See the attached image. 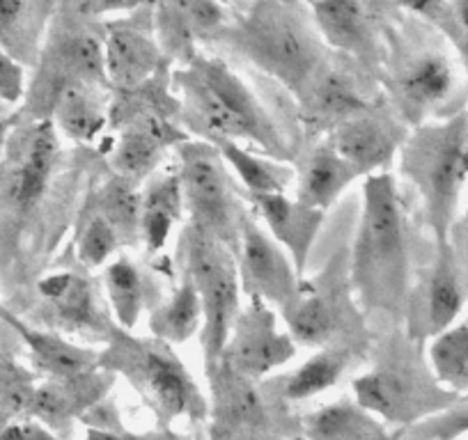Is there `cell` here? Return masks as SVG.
<instances>
[{
    "label": "cell",
    "mask_w": 468,
    "mask_h": 440,
    "mask_svg": "<svg viewBox=\"0 0 468 440\" xmlns=\"http://www.w3.org/2000/svg\"><path fill=\"white\" fill-rule=\"evenodd\" d=\"M411 227L393 173L363 179V209L351 248L349 285L361 309L402 319L413 289Z\"/></svg>",
    "instance_id": "obj_1"
},
{
    "label": "cell",
    "mask_w": 468,
    "mask_h": 440,
    "mask_svg": "<svg viewBox=\"0 0 468 440\" xmlns=\"http://www.w3.org/2000/svg\"><path fill=\"white\" fill-rule=\"evenodd\" d=\"M173 89L179 94V113L197 141L241 142L278 161H296L269 108L223 58L200 53L191 65L175 69Z\"/></svg>",
    "instance_id": "obj_2"
},
{
    "label": "cell",
    "mask_w": 468,
    "mask_h": 440,
    "mask_svg": "<svg viewBox=\"0 0 468 440\" xmlns=\"http://www.w3.org/2000/svg\"><path fill=\"white\" fill-rule=\"evenodd\" d=\"M395 168L420 200L434 246L450 244L468 193V108L411 129Z\"/></svg>",
    "instance_id": "obj_3"
},
{
    "label": "cell",
    "mask_w": 468,
    "mask_h": 440,
    "mask_svg": "<svg viewBox=\"0 0 468 440\" xmlns=\"http://www.w3.org/2000/svg\"><path fill=\"white\" fill-rule=\"evenodd\" d=\"M218 37L246 60L276 79L296 99L331 58L308 5L253 3L229 7V24Z\"/></svg>",
    "instance_id": "obj_4"
},
{
    "label": "cell",
    "mask_w": 468,
    "mask_h": 440,
    "mask_svg": "<svg viewBox=\"0 0 468 440\" xmlns=\"http://www.w3.org/2000/svg\"><path fill=\"white\" fill-rule=\"evenodd\" d=\"M99 367L122 376L164 426L209 420V399L173 347L156 338H138L117 328L108 338Z\"/></svg>",
    "instance_id": "obj_5"
},
{
    "label": "cell",
    "mask_w": 468,
    "mask_h": 440,
    "mask_svg": "<svg viewBox=\"0 0 468 440\" xmlns=\"http://www.w3.org/2000/svg\"><path fill=\"white\" fill-rule=\"evenodd\" d=\"M179 250L184 259V276L193 282L200 296V347L205 374L209 379L218 370L234 319L241 312L237 255L193 223H186L184 227Z\"/></svg>",
    "instance_id": "obj_6"
},
{
    "label": "cell",
    "mask_w": 468,
    "mask_h": 440,
    "mask_svg": "<svg viewBox=\"0 0 468 440\" xmlns=\"http://www.w3.org/2000/svg\"><path fill=\"white\" fill-rule=\"evenodd\" d=\"M354 399L393 431H409L448 411L462 397L436 383L425 356L399 349L351 383Z\"/></svg>",
    "instance_id": "obj_7"
},
{
    "label": "cell",
    "mask_w": 468,
    "mask_h": 440,
    "mask_svg": "<svg viewBox=\"0 0 468 440\" xmlns=\"http://www.w3.org/2000/svg\"><path fill=\"white\" fill-rule=\"evenodd\" d=\"M388 106L409 129L445 118L443 110L459 92V62L434 44H402L390 37L384 65Z\"/></svg>",
    "instance_id": "obj_8"
},
{
    "label": "cell",
    "mask_w": 468,
    "mask_h": 440,
    "mask_svg": "<svg viewBox=\"0 0 468 440\" xmlns=\"http://www.w3.org/2000/svg\"><path fill=\"white\" fill-rule=\"evenodd\" d=\"M175 173L191 218L188 223L205 230L237 255L241 220L246 214H241L229 170L225 168L216 147L207 141L188 138L177 147Z\"/></svg>",
    "instance_id": "obj_9"
},
{
    "label": "cell",
    "mask_w": 468,
    "mask_h": 440,
    "mask_svg": "<svg viewBox=\"0 0 468 440\" xmlns=\"http://www.w3.org/2000/svg\"><path fill=\"white\" fill-rule=\"evenodd\" d=\"M308 10L328 51L367 71L384 69L393 37L384 15L393 7L356 0H324L308 3Z\"/></svg>",
    "instance_id": "obj_10"
},
{
    "label": "cell",
    "mask_w": 468,
    "mask_h": 440,
    "mask_svg": "<svg viewBox=\"0 0 468 440\" xmlns=\"http://www.w3.org/2000/svg\"><path fill=\"white\" fill-rule=\"evenodd\" d=\"M299 353V344L278 326V314L260 299H249L234 319L225 342L220 365L234 374L260 383L281 367L290 365Z\"/></svg>",
    "instance_id": "obj_11"
},
{
    "label": "cell",
    "mask_w": 468,
    "mask_h": 440,
    "mask_svg": "<svg viewBox=\"0 0 468 440\" xmlns=\"http://www.w3.org/2000/svg\"><path fill=\"white\" fill-rule=\"evenodd\" d=\"M466 305V280L452 244L434 246V259L425 276L413 285L407 305V338L430 342L462 319Z\"/></svg>",
    "instance_id": "obj_12"
},
{
    "label": "cell",
    "mask_w": 468,
    "mask_h": 440,
    "mask_svg": "<svg viewBox=\"0 0 468 440\" xmlns=\"http://www.w3.org/2000/svg\"><path fill=\"white\" fill-rule=\"evenodd\" d=\"M164 65V51L152 24V5H138L103 26V71L111 89L132 92L143 88L161 74Z\"/></svg>",
    "instance_id": "obj_13"
},
{
    "label": "cell",
    "mask_w": 468,
    "mask_h": 440,
    "mask_svg": "<svg viewBox=\"0 0 468 440\" xmlns=\"http://www.w3.org/2000/svg\"><path fill=\"white\" fill-rule=\"evenodd\" d=\"M237 273L241 294L264 300L273 309H285L303 285V276L296 271L290 255L269 236L255 215L241 220Z\"/></svg>",
    "instance_id": "obj_14"
},
{
    "label": "cell",
    "mask_w": 468,
    "mask_h": 440,
    "mask_svg": "<svg viewBox=\"0 0 468 440\" xmlns=\"http://www.w3.org/2000/svg\"><path fill=\"white\" fill-rule=\"evenodd\" d=\"M411 129L398 118L393 108L381 99L367 110L337 124L326 141L345 156L363 177L379 173H390L398 163L399 150Z\"/></svg>",
    "instance_id": "obj_15"
},
{
    "label": "cell",
    "mask_w": 468,
    "mask_h": 440,
    "mask_svg": "<svg viewBox=\"0 0 468 440\" xmlns=\"http://www.w3.org/2000/svg\"><path fill=\"white\" fill-rule=\"evenodd\" d=\"M211 440H264L273 426V406L255 381L228 367L209 376Z\"/></svg>",
    "instance_id": "obj_16"
},
{
    "label": "cell",
    "mask_w": 468,
    "mask_h": 440,
    "mask_svg": "<svg viewBox=\"0 0 468 440\" xmlns=\"http://www.w3.org/2000/svg\"><path fill=\"white\" fill-rule=\"evenodd\" d=\"M296 101L301 106L299 113L308 136L322 141L337 124L367 110L381 99L366 92V80L354 74L351 60L349 65H342L331 56Z\"/></svg>",
    "instance_id": "obj_17"
},
{
    "label": "cell",
    "mask_w": 468,
    "mask_h": 440,
    "mask_svg": "<svg viewBox=\"0 0 468 440\" xmlns=\"http://www.w3.org/2000/svg\"><path fill=\"white\" fill-rule=\"evenodd\" d=\"M39 294L48 303L60 333H79L108 342L117 330L103 289L80 273L62 271L39 280Z\"/></svg>",
    "instance_id": "obj_18"
},
{
    "label": "cell",
    "mask_w": 468,
    "mask_h": 440,
    "mask_svg": "<svg viewBox=\"0 0 468 440\" xmlns=\"http://www.w3.org/2000/svg\"><path fill=\"white\" fill-rule=\"evenodd\" d=\"M188 138V133L179 131L165 115L154 110L129 113L111 152V165L124 182L145 183L159 170L164 152L168 147L177 150Z\"/></svg>",
    "instance_id": "obj_19"
},
{
    "label": "cell",
    "mask_w": 468,
    "mask_h": 440,
    "mask_svg": "<svg viewBox=\"0 0 468 440\" xmlns=\"http://www.w3.org/2000/svg\"><path fill=\"white\" fill-rule=\"evenodd\" d=\"M112 383L115 374L101 367L71 379H44L35 388L30 420H37L39 424L67 438L65 431L71 422L85 420L92 408L101 406Z\"/></svg>",
    "instance_id": "obj_20"
},
{
    "label": "cell",
    "mask_w": 468,
    "mask_h": 440,
    "mask_svg": "<svg viewBox=\"0 0 468 440\" xmlns=\"http://www.w3.org/2000/svg\"><path fill=\"white\" fill-rule=\"evenodd\" d=\"M255 218L262 220L264 230L290 255L296 271L305 276L310 253L324 227L326 214L303 204L294 195H250L246 197Z\"/></svg>",
    "instance_id": "obj_21"
},
{
    "label": "cell",
    "mask_w": 468,
    "mask_h": 440,
    "mask_svg": "<svg viewBox=\"0 0 468 440\" xmlns=\"http://www.w3.org/2000/svg\"><path fill=\"white\" fill-rule=\"evenodd\" d=\"M294 197L313 209L328 214L351 183L363 177L345 156L337 154L335 147L322 138L294 161Z\"/></svg>",
    "instance_id": "obj_22"
},
{
    "label": "cell",
    "mask_w": 468,
    "mask_h": 440,
    "mask_svg": "<svg viewBox=\"0 0 468 440\" xmlns=\"http://www.w3.org/2000/svg\"><path fill=\"white\" fill-rule=\"evenodd\" d=\"M3 323H7L19 335L21 342L28 349L35 372H39L44 379H71V376L85 374L99 367L101 351L74 344L58 330L33 328L24 319L15 317L10 309L3 314Z\"/></svg>",
    "instance_id": "obj_23"
},
{
    "label": "cell",
    "mask_w": 468,
    "mask_h": 440,
    "mask_svg": "<svg viewBox=\"0 0 468 440\" xmlns=\"http://www.w3.org/2000/svg\"><path fill=\"white\" fill-rule=\"evenodd\" d=\"M56 12V3L0 0V48L24 69L37 67Z\"/></svg>",
    "instance_id": "obj_24"
},
{
    "label": "cell",
    "mask_w": 468,
    "mask_h": 440,
    "mask_svg": "<svg viewBox=\"0 0 468 440\" xmlns=\"http://www.w3.org/2000/svg\"><path fill=\"white\" fill-rule=\"evenodd\" d=\"M101 289L112 321L127 333H133L143 314L159 303L154 276L129 255H120L103 268Z\"/></svg>",
    "instance_id": "obj_25"
},
{
    "label": "cell",
    "mask_w": 468,
    "mask_h": 440,
    "mask_svg": "<svg viewBox=\"0 0 468 440\" xmlns=\"http://www.w3.org/2000/svg\"><path fill=\"white\" fill-rule=\"evenodd\" d=\"M281 312L287 323V333L299 347L322 349L337 340H345L342 335L345 309L337 296L324 287L303 280L296 299Z\"/></svg>",
    "instance_id": "obj_26"
},
{
    "label": "cell",
    "mask_w": 468,
    "mask_h": 440,
    "mask_svg": "<svg viewBox=\"0 0 468 440\" xmlns=\"http://www.w3.org/2000/svg\"><path fill=\"white\" fill-rule=\"evenodd\" d=\"M356 351L358 344L351 342L349 338L337 340V342L317 349L294 372L278 379L273 397L282 403H301L328 393L351 370V365L356 361Z\"/></svg>",
    "instance_id": "obj_27"
},
{
    "label": "cell",
    "mask_w": 468,
    "mask_h": 440,
    "mask_svg": "<svg viewBox=\"0 0 468 440\" xmlns=\"http://www.w3.org/2000/svg\"><path fill=\"white\" fill-rule=\"evenodd\" d=\"M303 440H402L404 431H393L356 399H337L305 413L299 422Z\"/></svg>",
    "instance_id": "obj_28"
},
{
    "label": "cell",
    "mask_w": 468,
    "mask_h": 440,
    "mask_svg": "<svg viewBox=\"0 0 468 440\" xmlns=\"http://www.w3.org/2000/svg\"><path fill=\"white\" fill-rule=\"evenodd\" d=\"M111 89L92 83H69L56 94L48 120L74 142H94L111 124Z\"/></svg>",
    "instance_id": "obj_29"
},
{
    "label": "cell",
    "mask_w": 468,
    "mask_h": 440,
    "mask_svg": "<svg viewBox=\"0 0 468 440\" xmlns=\"http://www.w3.org/2000/svg\"><path fill=\"white\" fill-rule=\"evenodd\" d=\"M186 214L182 186L175 170H156L141 188L138 241L147 255H159L168 246L175 227Z\"/></svg>",
    "instance_id": "obj_30"
},
{
    "label": "cell",
    "mask_w": 468,
    "mask_h": 440,
    "mask_svg": "<svg viewBox=\"0 0 468 440\" xmlns=\"http://www.w3.org/2000/svg\"><path fill=\"white\" fill-rule=\"evenodd\" d=\"M223 159L229 174L239 179L246 197L250 195H285L294 186V165L285 161L271 159L258 150L241 145V142L216 138L209 141Z\"/></svg>",
    "instance_id": "obj_31"
},
{
    "label": "cell",
    "mask_w": 468,
    "mask_h": 440,
    "mask_svg": "<svg viewBox=\"0 0 468 440\" xmlns=\"http://www.w3.org/2000/svg\"><path fill=\"white\" fill-rule=\"evenodd\" d=\"M60 156V141L51 120L30 127L19 156V168L12 177V200L19 206H30L44 195Z\"/></svg>",
    "instance_id": "obj_32"
},
{
    "label": "cell",
    "mask_w": 468,
    "mask_h": 440,
    "mask_svg": "<svg viewBox=\"0 0 468 440\" xmlns=\"http://www.w3.org/2000/svg\"><path fill=\"white\" fill-rule=\"evenodd\" d=\"M147 328L152 338L161 340L168 347H182L197 338L202 330V305L196 287L186 276L182 278L177 289L170 291L165 299L152 308L147 314Z\"/></svg>",
    "instance_id": "obj_33"
},
{
    "label": "cell",
    "mask_w": 468,
    "mask_h": 440,
    "mask_svg": "<svg viewBox=\"0 0 468 440\" xmlns=\"http://www.w3.org/2000/svg\"><path fill=\"white\" fill-rule=\"evenodd\" d=\"M425 361L441 388L468 399V317L427 342Z\"/></svg>",
    "instance_id": "obj_34"
},
{
    "label": "cell",
    "mask_w": 468,
    "mask_h": 440,
    "mask_svg": "<svg viewBox=\"0 0 468 440\" xmlns=\"http://www.w3.org/2000/svg\"><path fill=\"white\" fill-rule=\"evenodd\" d=\"M152 24H154L156 42L164 51L165 62H175L177 69H182L200 56V51H197L200 37L188 21L182 3H156V5H152Z\"/></svg>",
    "instance_id": "obj_35"
},
{
    "label": "cell",
    "mask_w": 468,
    "mask_h": 440,
    "mask_svg": "<svg viewBox=\"0 0 468 440\" xmlns=\"http://www.w3.org/2000/svg\"><path fill=\"white\" fill-rule=\"evenodd\" d=\"M129 236L108 218L106 214L90 204L88 218L80 223V230L76 235V257L85 268H106L115 257H120V250L129 246Z\"/></svg>",
    "instance_id": "obj_36"
},
{
    "label": "cell",
    "mask_w": 468,
    "mask_h": 440,
    "mask_svg": "<svg viewBox=\"0 0 468 440\" xmlns=\"http://www.w3.org/2000/svg\"><path fill=\"white\" fill-rule=\"evenodd\" d=\"M402 10L411 12L413 16H418L420 21L430 24L431 28L450 44L459 67H462L463 76H466L468 85V30L462 28V26L452 19V15H450L448 10V3H420V5H404Z\"/></svg>",
    "instance_id": "obj_37"
},
{
    "label": "cell",
    "mask_w": 468,
    "mask_h": 440,
    "mask_svg": "<svg viewBox=\"0 0 468 440\" xmlns=\"http://www.w3.org/2000/svg\"><path fill=\"white\" fill-rule=\"evenodd\" d=\"M402 440H468V399L404 431Z\"/></svg>",
    "instance_id": "obj_38"
},
{
    "label": "cell",
    "mask_w": 468,
    "mask_h": 440,
    "mask_svg": "<svg viewBox=\"0 0 468 440\" xmlns=\"http://www.w3.org/2000/svg\"><path fill=\"white\" fill-rule=\"evenodd\" d=\"M26 94V69L0 48V108L15 106Z\"/></svg>",
    "instance_id": "obj_39"
},
{
    "label": "cell",
    "mask_w": 468,
    "mask_h": 440,
    "mask_svg": "<svg viewBox=\"0 0 468 440\" xmlns=\"http://www.w3.org/2000/svg\"><path fill=\"white\" fill-rule=\"evenodd\" d=\"M0 440H71L62 438L37 420H19L0 429Z\"/></svg>",
    "instance_id": "obj_40"
},
{
    "label": "cell",
    "mask_w": 468,
    "mask_h": 440,
    "mask_svg": "<svg viewBox=\"0 0 468 440\" xmlns=\"http://www.w3.org/2000/svg\"><path fill=\"white\" fill-rule=\"evenodd\" d=\"M30 372L26 370V367L16 365V362H12L10 358L0 356V402H3V397H5L7 393H10V388L16 383V381H21Z\"/></svg>",
    "instance_id": "obj_41"
},
{
    "label": "cell",
    "mask_w": 468,
    "mask_h": 440,
    "mask_svg": "<svg viewBox=\"0 0 468 440\" xmlns=\"http://www.w3.org/2000/svg\"><path fill=\"white\" fill-rule=\"evenodd\" d=\"M450 244H452L454 253L463 250V257H468V193H466V200H463L462 204V211H459L457 223H454Z\"/></svg>",
    "instance_id": "obj_42"
},
{
    "label": "cell",
    "mask_w": 468,
    "mask_h": 440,
    "mask_svg": "<svg viewBox=\"0 0 468 440\" xmlns=\"http://www.w3.org/2000/svg\"><path fill=\"white\" fill-rule=\"evenodd\" d=\"M5 309L7 308H3V305H0V321H3V314H5Z\"/></svg>",
    "instance_id": "obj_43"
}]
</instances>
